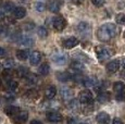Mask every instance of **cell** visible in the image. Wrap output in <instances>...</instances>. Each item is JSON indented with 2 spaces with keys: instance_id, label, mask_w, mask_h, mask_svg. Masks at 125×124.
Listing matches in <instances>:
<instances>
[{
  "instance_id": "cell-1",
  "label": "cell",
  "mask_w": 125,
  "mask_h": 124,
  "mask_svg": "<svg viewBox=\"0 0 125 124\" xmlns=\"http://www.w3.org/2000/svg\"><path fill=\"white\" fill-rule=\"evenodd\" d=\"M117 34L116 26L112 23H105L100 26L97 31V38L100 41H109L112 38H114Z\"/></svg>"
},
{
  "instance_id": "cell-2",
  "label": "cell",
  "mask_w": 125,
  "mask_h": 124,
  "mask_svg": "<svg viewBox=\"0 0 125 124\" xmlns=\"http://www.w3.org/2000/svg\"><path fill=\"white\" fill-rule=\"evenodd\" d=\"M93 94H91L90 90L88 89H85L83 92L80 93V96H78V100H80L81 103H84V104H90L93 102Z\"/></svg>"
},
{
  "instance_id": "cell-3",
  "label": "cell",
  "mask_w": 125,
  "mask_h": 124,
  "mask_svg": "<svg viewBox=\"0 0 125 124\" xmlns=\"http://www.w3.org/2000/svg\"><path fill=\"white\" fill-rule=\"evenodd\" d=\"M95 51H96V54H97L99 60H105V59H109L110 57H111V51L108 48H105V47L97 46Z\"/></svg>"
},
{
  "instance_id": "cell-4",
  "label": "cell",
  "mask_w": 125,
  "mask_h": 124,
  "mask_svg": "<svg viewBox=\"0 0 125 124\" xmlns=\"http://www.w3.org/2000/svg\"><path fill=\"white\" fill-rule=\"evenodd\" d=\"M66 25V22H65V19L61 15H58L53 19V27L54 30L58 31V32H61V31L64 30Z\"/></svg>"
},
{
  "instance_id": "cell-5",
  "label": "cell",
  "mask_w": 125,
  "mask_h": 124,
  "mask_svg": "<svg viewBox=\"0 0 125 124\" xmlns=\"http://www.w3.org/2000/svg\"><path fill=\"white\" fill-rule=\"evenodd\" d=\"M52 61L57 64V65H65L68 62V57L62 52H57L52 56Z\"/></svg>"
},
{
  "instance_id": "cell-6",
  "label": "cell",
  "mask_w": 125,
  "mask_h": 124,
  "mask_svg": "<svg viewBox=\"0 0 125 124\" xmlns=\"http://www.w3.org/2000/svg\"><path fill=\"white\" fill-rule=\"evenodd\" d=\"M46 118H47V120L49 121V122H60V121H62V114L60 113V112L58 111H50V112H47V114H46Z\"/></svg>"
},
{
  "instance_id": "cell-7",
  "label": "cell",
  "mask_w": 125,
  "mask_h": 124,
  "mask_svg": "<svg viewBox=\"0 0 125 124\" xmlns=\"http://www.w3.org/2000/svg\"><path fill=\"white\" fill-rule=\"evenodd\" d=\"M13 122L15 124H24L27 121L28 113L27 111H20L15 116H13Z\"/></svg>"
},
{
  "instance_id": "cell-8",
  "label": "cell",
  "mask_w": 125,
  "mask_h": 124,
  "mask_svg": "<svg viewBox=\"0 0 125 124\" xmlns=\"http://www.w3.org/2000/svg\"><path fill=\"white\" fill-rule=\"evenodd\" d=\"M77 31L81 35H87V34H90V25L88 24L87 22H81L80 24L77 25Z\"/></svg>"
},
{
  "instance_id": "cell-9",
  "label": "cell",
  "mask_w": 125,
  "mask_h": 124,
  "mask_svg": "<svg viewBox=\"0 0 125 124\" xmlns=\"http://www.w3.org/2000/svg\"><path fill=\"white\" fill-rule=\"evenodd\" d=\"M78 42L80 41H78V39L76 37H70V38H66L63 41V47L66 49H72L75 46H77Z\"/></svg>"
},
{
  "instance_id": "cell-10",
  "label": "cell",
  "mask_w": 125,
  "mask_h": 124,
  "mask_svg": "<svg viewBox=\"0 0 125 124\" xmlns=\"http://www.w3.org/2000/svg\"><path fill=\"white\" fill-rule=\"evenodd\" d=\"M96 120L99 124H110V115L107 112H99L96 116Z\"/></svg>"
},
{
  "instance_id": "cell-11",
  "label": "cell",
  "mask_w": 125,
  "mask_h": 124,
  "mask_svg": "<svg viewBox=\"0 0 125 124\" xmlns=\"http://www.w3.org/2000/svg\"><path fill=\"white\" fill-rule=\"evenodd\" d=\"M120 65H121V62L119 60H112L107 64V71L109 73H115L120 69Z\"/></svg>"
},
{
  "instance_id": "cell-12",
  "label": "cell",
  "mask_w": 125,
  "mask_h": 124,
  "mask_svg": "<svg viewBox=\"0 0 125 124\" xmlns=\"http://www.w3.org/2000/svg\"><path fill=\"white\" fill-rule=\"evenodd\" d=\"M3 111H4V113H6L8 116H11V118H13V116H15L21 110H20V108H19V107H15V106H7L6 108H4Z\"/></svg>"
},
{
  "instance_id": "cell-13",
  "label": "cell",
  "mask_w": 125,
  "mask_h": 124,
  "mask_svg": "<svg viewBox=\"0 0 125 124\" xmlns=\"http://www.w3.org/2000/svg\"><path fill=\"white\" fill-rule=\"evenodd\" d=\"M42 60V53L39 51H33L30 56V62L32 65H37Z\"/></svg>"
},
{
  "instance_id": "cell-14",
  "label": "cell",
  "mask_w": 125,
  "mask_h": 124,
  "mask_svg": "<svg viewBox=\"0 0 125 124\" xmlns=\"http://www.w3.org/2000/svg\"><path fill=\"white\" fill-rule=\"evenodd\" d=\"M12 15H13L14 19H23L26 15V9L23 8V7H18L13 10Z\"/></svg>"
},
{
  "instance_id": "cell-15",
  "label": "cell",
  "mask_w": 125,
  "mask_h": 124,
  "mask_svg": "<svg viewBox=\"0 0 125 124\" xmlns=\"http://www.w3.org/2000/svg\"><path fill=\"white\" fill-rule=\"evenodd\" d=\"M57 95V88L54 86H49L45 89V98L46 99H53Z\"/></svg>"
},
{
  "instance_id": "cell-16",
  "label": "cell",
  "mask_w": 125,
  "mask_h": 124,
  "mask_svg": "<svg viewBox=\"0 0 125 124\" xmlns=\"http://www.w3.org/2000/svg\"><path fill=\"white\" fill-rule=\"evenodd\" d=\"M110 98H111V95H110V93L108 92H102L100 93L99 95H98V101L100 102V103H107L108 101L110 100Z\"/></svg>"
},
{
  "instance_id": "cell-17",
  "label": "cell",
  "mask_w": 125,
  "mask_h": 124,
  "mask_svg": "<svg viewBox=\"0 0 125 124\" xmlns=\"http://www.w3.org/2000/svg\"><path fill=\"white\" fill-rule=\"evenodd\" d=\"M61 96L64 100H70L73 97V92L68 87H63L61 88Z\"/></svg>"
},
{
  "instance_id": "cell-18",
  "label": "cell",
  "mask_w": 125,
  "mask_h": 124,
  "mask_svg": "<svg viewBox=\"0 0 125 124\" xmlns=\"http://www.w3.org/2000/svg\"><path fill=\"white\" fill-rule=\"evenodd\" d=\"M60 9H61V2L58 1V0H53V1H51L49 3V10L51 12L57 13L60 11Z\"/></svg>"
},
{
  "instance_id": "cell-19",
  "label": "cell",
  "mask_w": 125,
  "mask_h": 124,
  "mask_svg": "<svg viewBox=\"0 0 125 124\" xmlns=\"http://www.w3.org/2000/svg\"><path fill=\"white\" fill-rule=\"evenodd\" d=\"M57 78L60 81V82H68V81L72 80V75L68 72H60L57 73Z\"/></svg>"
},
{
  "instance_id": "cell-20",
  "label": "cell",
  "mask_w": 125,
  "mask_h": 124,
  "mask_svg": "<svg viewBox=\"0 0 125 124\" xmlns=\"http://www.w3.org/2000/svg\"><path fill=\"white\" fill-rule=\"evenodd\" d=\"M83 84L85 85L86 87H91V86H95L97 85V78L94 77V76H88V77L84 78L83 81Z\"/></svg>"
},
{
  "instance_id": "cell-21",
  "label": "cell",
  "mask_w": 125,
  "mask_h": 124,
  "mask_svg": "<svg viewBox=\"0 0 125 124\" xmlns=\"http://www.w3.org/2000/svg\"><path fill=\"white\" fill-rule=\"evenodd\" d=\"M19 44L21 45V46H32V45H34V40L32 39L31 37L28 36H24L22 38H20V40H19Z\"/></svg>"
},
{
  "instance_id": "cell-22",
  "label": "cell",
  "mask_w": 125,
  "mask_h": 124,
  "mask_svg": "<svg viewBox=\"0 0 125 124\" xmlns=\"http://www.w3.org/2000/svg\"><path fill=\"white\" fill-rule=\"evenodd\" d=\"M49 71H50V66H49V64L48 63H42V65L38 68V73H39L40 75H42V76H46L49 73Z\"/></svg>"
},
{
  "instance_id": "cell-23",
  "label": "cell",
  "mask_w": 125,
  "mask_h": 124,
  "mask_svg": "<svg viewBox=\"0 0 125 124\" xmlns=\"http://www.w3.org/2000/svg\"><path fill=\"white\" fill-rule=\"evenodd\" d=\"M16 58L21 61H25L26 59L28 58V51L27 50H24V49L18 50V51H16Z\"/></svg>"
},
{
  "instance_id": "cell-24",
  "label": "cell",
  "mask_w": 125,
  "mask_h": 124,
  "mask_svg": "<svg viewBox=\"0 0 125 124\" xmlns=\"http://www.w3.org/2000/svg\"><path fill=\"white\" fill-rule=\"evenodd\" d=\"M124 88H125V85H124L123 82H115L113 84V90L116 93V94H119V93H123Z\"/></svg>"
},
{
  "instance_id": "cell-25",
  "label": "cell",
  "mask_w": 125,
  "mask_h": 124,
  "mask_svg": "<svg viewBox=\"0 0 125 124\" xmlns=\"http://www.w3.org/2000/svg\"><path fill=\"white\" fill-rule=\"evenodd\" d=\"M25 97L31 100H34L38 97V93H37V90H35V89H31L25 94Z\"/></svg>"
},
{
  "instance_id": "cell-26",
  "label": "cell",
  "mask_w": 125,
  "mask_h": 124,
  "mask_svg": "<svg viewBox=\"0 0 125 124\" xmlns=\"http://www.w3.org/2000/svg\"><path fill=\"white\" fill-rule=\"evenodd\" d=\"M71 68L73 69V70L77 71V72H82V71H84L85 66H84L82 63H80V62H75V61H74L73 63L71 64Z\"/></svg>"
},
{
  "instance_id": "cell-27",
  "label": "cell",
  "mask_w": 125,
  "mask_h": 124,
  "mask_svg": "<svg viewBox=\"0 0 125 124\" xmlns=\"http://www.w3.org/2000/svg\"><path fill=\"white\" fill-rule=\"evenodd\" d=\"M26 81H27L28 85H35L36 83H37L38 78H37V76L34 75V74H28L26 76Z\"/></svg>"
},
{
  "instance_id": "cell-28",
  "label": "cell",
  "mask_w": 125,
  "mask_h": 124,
  "mask_svg": "<svg viewBox=\"0 0 125 124\" xmlns=\"http://www.w3.org/2000/svg\"><path fill=\"white\" fill-rule=\"evenodd\" d=\"M14 9H15V7H14L13 2H11V1H8L3 4V10L7 11V12H13Z\"/></svg>"
},
{
  "instance_id": "cell-29",
  "label": "cell",
  "mask_w": 125,
  "mask_h": 124,
  "mask_svg": "<svg viewBox=\"0 0 125 124\" xmlns=\"http://www.w3.org/2000/svg\"><path fill=\"white\" fill-rule=\"evenodd\" d=\"M37 34H38V36H39L40 38H46L48 36V31L46 30L44 26H40V27L38 28V31H37Z\"/></svg>"
},
{
  "instance_id": "cell-30",
  "label": "cell",
  "mask_w": 125,
  "mask_h": 124,
  "mask_svg": "<svg viewBox=\"0 0 125 124\" xmlns=\"http://www.w3.org/2000/svg\"><path fill=\"white\" fill-rule=\"evenodd\" d=\"M18 74L19 76H21V77H24V76H27L28 75V69L27 68H24V66H20V68L18 69Z\"/></svg>"
},
{
  "instance_id": "cell-31",
  "label": "cell",
  "mask_w": 125,
  "mask_h": 124,
  "mask_svg": "<svg viewBox=\"0 0 125 124\" xmlns=\"http://www.w3.org/2000/svg\"><path fill=\"white\" fill-rule=\"evenodd\" d=\"M116 22L119 23V24H121V25H125V14L124 13H121V14H119V15H116Z\"/></svg>"
},
{
  "instance_id": "cell-32",
  "label": "cell",
  "mask_w": 125,
  "mask_h": 124,
  "mask_svg": "<svg viewBox=\"0 0 125 124\" xmlns=\"http://www.w3.org/2000/svg\"><path fill=\"white\" fill-rule=\"evenodd\" d=\"M35 7L38 12H42V11L46 10V3H44V2H37L35 4Z\"/></svg>"
},
{
  "instance_id": "cell-33",
  "label": "cell",
  "mask_w": 125,
  "mask_h": 124,
  "mask_svg": "<svg viewBox=\"0 0 125 124\" xmlns=\"http://www.w3.org/2000/svg\"><path fill=\"white\" fill-rule=\"evenodd\" d=\"M104 2H105L104 0H91V3L96 7H101L104 4Z\"/></svg>"
},
{
  "instance_id": "cell-34",
  "label": "cell",
  "mask_w": 125,
  "mask_h": 124,
  "mask_svg": "<svg viewBox=\"0 0 125 124\" xmlns=\"http://www.w3.org/2000/svg\"><path fill=\"white\" fill-rule=\"evenodd\" d=\"M9 87H10L11 90H14L16 87H18V83L15 82V81H9Z\"/></svg>"
},
{
  "instance_id": "cell-35",
  "label": "cell",
  "mask_w": 125,
  "mask_h": 124,
  "mask_svg": "<svg viewBox=\"0 0 125 124\" xmlns=\"http://www.w3.org/2000/svg\"><path fill=\"white\" fill-rule=\"evenodd\" d=\"M13 65H14V61L13 60H7L6 62H4V66H6L7 69H11Z\"/></svg>"
},
{
  "instance_id": "cell-36",
  "label": "cell",
  "mask_w": 125,
  "mask_h": 124,
  "mask_svg": "<svg viewBox=\"0 0 125 124\" xmlns=\"http://www.w3.org/2000/svg\"><path fill=\"white\" fill-rule=\"evenodd\" d=\"M116 99H117V101H124V100H125L124 93H119V94H117V96H116Z\"/></svg>"
},
{
  "instance_id": "cell-37",
  "label": "cell",
  "mask_w": 125,
  "mask_h": 124,
  "mask_svg": "<svg viewBox=\"0 0 125 124\" xmlns=\"http://www.w3.org/2000/svg\"><path fill=\"white\" fill-rule=\"evenodd\" d=\"M112 124H124V123H123V121H122L121 119L115 118L114 120H113V122H112Z\"/></svg>"
},
{
  "instance_id": "cell-38",
  "label": "cell",
  "mask_w": 125,
  "mask_h": 124,
  "mask_svg": "<svg viewBox=\"0 0 125 124\" xmlns=\"http://www.w3.org/2000/svg\"><path fill=\"white\" fill-rule=\"evenodd\" d=\"M6 56V50H4L2 47H0V58H3Z\"/></svg>"
},
{
  "instance_id": "cell-39",
  "label": "cell",
  "mask_w": 125,
  "mask_h": 124,
  "mask_svg": "<svg viewBox=\"0 0 125 124\" xmlns=\"http://www.w3.org/2000/svg\"><path fill=\"white\" fill-rule=\"evenodd\" d=\"M68 124H76V120L74 118H70L68 120Z\"/></svg>"
},
{
  "instance_id": "cell-40",
  "label": "cell",
  "mask_w": 125,
  "mask_h": 124,
  "mask_svg": "<svg viewBox=\"0 0 125 124\" xmlns=\"http://www.w3.org/2000/svg\"><path fill=\"white\" fill-rule=\"evenodd\" d=\"M72 1H73L75 4H78V6H80V4L83 3V1H84V0H72Z\"/></svg>"
},
{
  "instance_id": "cell-41",
  "label": "cell",
  "mask_w": 125,
  "mask_h": 124,
  "mask_svg": "<svg viewBox=\"0 0 125 124\" xmlns=\"http://www.w3.org/2000/svg\"><path fill=\"white\" fill-rule=\"evenodd\" d=\"M31 124H42V123L40 122L39 120H33L32 122H31Z\"/></svg>"
},
{
  "instance_id": "cell-42",
  "label": "cell",
  "mask_w": 125,
  "mask_h": 124,
  "mask_svg": "<svg viewBox=\"0 0 125 124\" xmlns=\"http://www.w3.org/2000/svg\"><path fill=\"white\" fill-rule=\"evenodd\" d=\"M3 18H4V13H3V11L0 9V21H1Z\"/></svg>"
},
{
  "instance_id": "cell-43",
  "label": "cell",
  "mask_w": 125,
  "mask_h": 124,
  "mask_svg": "<svg viewBox=\"0 0 125 124\" xmlns=\"http://www.w3.org/2000/svg\"><path fill=\"white\" fill-rule=\"evenodd\" d=\"M121 64H122V68H123V69H125V58L123 59V60H122Z\"/></svg>"
},
{
  "instance_id": "cell-44",
  "label": "cell",
  "mask_w": 125,
  "mask_h": 124,
  "mask_svg": "<svg viewBox=\"0 0 125 124\" xmlns=\"http://www.w3.org/2000/svg\"><path fill=\"white\" fill-rule=\"evenodd\" d=\"M1 68H2V64H1V63H0V70H1Z\"/></svg>"
},
{
  "instance_id": "cell-45",
  "label": "cell",
  "mask_w": 125,
  "mask_h": 124,
  "mask_svg": "<svg viewBox=\"0 0 125 124\" xmlns=\"http://www.w3.org/2000/svg\"><path fill=\"white\" fill-rule=\"evenodd\" d=\"M123 36H124V39H125V32H124V34H123Z\"/></svg>"
},
{
  "instance_id": "cell-46",
  "label": "cell",
  "mask_w": 125,
  "mask_h": 124,
  "mask_svg": "<svg viewBox=\"0 0 125 124\" xmlns=\"http://www.w3.org/2000/svg\"><path fill=\"white\" fill-rule=\"evenodd\" d=\"M0 106H1V98H0Z\"/></svg>"
},
{
  "instance_id": "cell-47",
  "label": "cell",
  "mask_w": 125,
  "mask_h": 124,
  "mask_svg": "<svg viewBox=\"0 0 125 124\" xmlns=\"http://www.w3.org/2000/svg\"><path fill=\"white\" fill-rule=\"evenodd\" d=\"M81 124H88V123H81Z\"/></svg>"
}]
</instances>
